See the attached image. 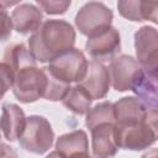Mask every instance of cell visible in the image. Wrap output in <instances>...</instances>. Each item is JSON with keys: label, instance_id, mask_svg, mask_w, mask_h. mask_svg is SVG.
Instances as JSON below:
<instances>
[{"label": "cell", "instance_id": "1", "mask_svg": "<svg viewBox=\"0 0 158 158\" xmlns=\"http://www.w3.org/2000/svg\"><path fill=\"white\" fill-rule=\"evenodd\" d=\"M75 31L64 20H47L28 40V51L36 62L46 63L74 48Z\"/></svg>", "mask_w": 158, "mask_h": 158}, {"label": "cell", "instance_id": "2", "mask_svg": "<svg viewBox=\"0 0 158 158\" xmlns=\"http://www.w3.org/2000/svg\"><path fill=\"white\" fill-rule=\"evenodd\" d=\"M17 139L25 151L35 154H43L52 147L54 132L46 117L32 115L26 117L25 127Z\"/></svg>", "mask_w": 158, "mask_h": 158}, {"label": "cell", "instance_id": "3", "mask_svg": "<svg viewBox=\"0 0 158 158\" xmlns=\"http://www.w3.org/2000/svg\"><path fill=\"white\" fill-rule=\"evenodd\" d=\"M14 74L12 91L17 100L28 104L43 98L47 89V74L44 68L30 65L15 72Z\"/></svg>", "mask_w": 158, "mask_h": 158}, {"label": "cell", "instance_id": "4", "mask_svg": "<svg viewBox=\"0 0 158 158\" xmlns=\"http://www.w3.org/2000/svg\"><path fill=\"white\" fill-rule=\"evenodd\" d=\"M115 137L118 148L131 151L148 148L157 141V116L136 125H115Z\"/></svg>", "mask_w": 158, "mask_h": 158}, {"label": "cell", "instance_id": "5", "mask_svg": "<svg viewBox=\"0 0 158 158\" xmlns=\"http://www.w3.org/2000/svg\"><path fill=\"white\" fill-rule=\"evenodd\" d=\"M46 70L63 83H80L86 74L88 60L80 49L72 48L51 60Z\"/></svg>", "mask_w": 158, "mask_h": 158}, {"label": "cell", "instance_id": "6", "mask_svg": "<svg viewBox=\"0 0 158 158\" xmlns=\"http://www.w3.org/2000/svg\"><path fill=\"white\" fill-rule=\"evenodd\" d=\"M114 14L102 2L89 1L84 4L75 16V26L88 38L100 35L111 27Z\"/></svg>", "mask_w": 158, "mask_h": 158}, {"label": "cell", "instance_id": "7", "mask_svg": "<svg viewBox=\"0 0 158 158\" xmlns=\"http://www.w3.org/2000/svg\"><path fill=\"white\" fill-rule=\"evenodd\" d=\"M107 69L110 73L111 84L117 91L132 90L144 73L137 59L127 54L112 58L110 62V68Z\"/></svg>", "mask_w": 158, "mask_h": 158}, {"label": "cell", "instance_id": "8", "mask_svg": "<svg viewBox=\"0 0 158 158\" xmlns=\"http://www.w3.org/2000/svg\"><path fill=\"white\" fill-rule=\"evenodd\" d=\"M137 62L151 75L157 77L158 70V33L154 27L143 26L135 33Z\"/></svg>", "mask_w": 158, "mask_h": 158}, {"label": "cell", "instance_id": "9", "mask_svg": "<svg viewBox=\"0 0 158 158\" xmlns=\"http://www.w3.org/2000/svg\"><path fill=\"white\" fill-rule=\"evenodd\" d=\"M112 107L116 126L136 125L157 116V110L149 109L136 96H125L112 104Z\"/></svg>", "mask_w": 158, "mask_h": 158}, {"label": "cell", "instance_id": "10", "mask_svg": "<svg viewBox=\"0 0 158 158\" xmlns=\"http://www.w3.org/2000/svg\"><path fill=\"white\" fill-rule=\"evenodd\" d=\"M85 49L96 62L101 63L112 59L121 49L118 31L115 27H110L100 35L88 38Z\"/></svg>", "mask_w": 158, "mask_h": 158}, {"label": "cell", "instance_id": "11", "mask_svg": "<svg viewBox=\"0 0 158 158\" xmlns=\"http://www.w3.org/2000/svg\"><path fill=\"white\" fill-rule=\"evenodd\" d=\"M110 73L109 69L100 62H88V70L84 79L78 83L91 98V100L102 99L106 96L110 88Z\"/></svg>", "mask_w": 158, "mask_h": 158}, {"label": "cell", "instance_id": "12", "mask_svg": "<svg viewBox=\"0 0 158 158\" xmlns=\"http://www.w3.org/2000/svg\"><path fill=\"white\" fill-rule=\"evenodd\" d=\"M90 132L93 154L96 158H110L116 154L118 147L115 137V122L96 125Z\"/></svg>", "mask_w": 158, "mask_h": 158}, {"label": "cell", "instance_id": "13", "mask_svg": "<svg viewBox=\"0 0 158 158\" xmlns=\"http://www.w3.org/2000/svg\"><path fill=\"white\" fill-rule=\"evenodd\" d=\"M25 112L19 105L11 102L2 104L0 116V130L7 141H16L20 137L25 127Z\"/></svg>", "mask_w": 158, "mask_h": 158}, {"label": "cell", "instance_id": "14", "mask_svg": "<svg viewBox=\"0 0 158 158\" xmlns=\"http://www.w3.org/2000/svg\"><path fill=\"white\" fill-rule=\"evenodd\" d=\"M42 12L32 4H19L11 14L12 27L21 35H28L37 31L42 23Z\"/></svg>", "mask_w": 158, "mask_h": 158}, {"label": "cell", "instance_id": "15", "mask_svg": "<svg viewBox=\"0 0 158 158\" xmlns=\"http://www.w3.org/2000/svg\"><path fill=\"white\" fill-rule=\"evenodd\" d=\"M118 12L122 17L131 21H144L151 20L157 23V2L137 1V0H123L117 2Z\"/></svg>", "mask_w": 158, "mask_h": 158}, {"label": "cell", "instance_id": "16", "mask_svg": "<svg viewBox=\"0 0 158 158\" xmlns=\"http://www.w3.org/2000/svg\"><path fill=\"white\" fill-rule=\"evenodd\" d=\"M88 136L83 130H77L62 135L56 143V151L64 158H70L79 154H88Z\"/></svg>", "mask_w": 158, "mask_h": 158}, {"label": "cell", "instance_id": "17", "mask_svg": "<svg viewBox=\"0 0 158 158\" xmlns=\"http://www.w3.org/2000/svg\"><path fill=\"white\" fill-rule=\"evenodd\" d=\"M4 62L12 69L14 73L25 67L36 65L35 58L23 43H15L9 46L4 54Z\"/></svg>", "mask_w": 158, "mask_h": 158}, {"label": "cell", "instance_id": "18", "mask_svg": "<svg viewBox=\"0 0 158 158\" xmlns=\"http://www.w3.org/2000/svg\"><path fill=\"white\" fill-rule=\"evenodd\" d=\"M91 98L88 95V93L80 86V85H75L73 88L69 89L68 94L64 96V99L62 100L63 105L70 110L72 112L77 114V115H84L90 110L91 106Z\"/></svg>", "mask_w": 158, "mask_h": 158}, {"label": "cell", "instance_id": "19", "mask_svg": "<svg viewBox=\"0 0 158 158\" xmlns=\"http://www.w3.org/2000/svg\"><path fill=\"white\" fill-rule=\"evenodd\" d=\"M105 122H115L114 107H112V104L109 101L100 102L86 112L85 125L89 130H91L96 125L105 123Z\"/></svg>", "mask_w": 158, "mask_h": 158}, {"label": "cell", "instance_id": "20", "mask_svg": "<svg viewBox=\"0 0 158 158\" xmlns=\"http://www.w3.org/2000/svg\"><path fill=\"white\" fill-rule=\"evenodd\" d=\"M44 72L47 74V89H46L43 98L47 100H51V101L63 100L70 89V84H67V83H63V81L56 79L46 70V68H44Z\"/></svg>", "mask_w": 158, "mask_h": 158}, {"label": "cell", "instance_id": "21", "mask_svg": "<svg viewBox=\"0 0 158 158\" xmlns=\"http://www.w3.org/2000/svg\"><path fill=\"white\" fill-rule=\"evenodd\" d=\"M70 1H62V0H48V1H42L38 0L37 5L46 12L49 15H59V14H64L69 6H70Z\"/></svg>", "mask_w": 158, "mask_h": 158}, {"label": "cell", "instance_id": "22", "mask_svg": "<svg viewBox=\"0 0 158 158\" xmlns=\"http://www.w3.org/2000/svg\"><path fill=\"white\" fill-rule=\"evenodd\" d=\"M14 78L15 74L12 69L5 62H0V99H2L9 89L12 88Z\"/></svg>", "mask_w": 158, "mask_h": 158}, {"label": "cell", "instance_id": "23", "mask_svg": "<svg viewBox=\"0 0 158 158\" xmlns=\"http://www.w3.org/2000/svg\"><path fill=\"white\" fill-rule=\"evenodd\" d=\"M12 21L6 7L0 1V41H6L11 36Z\"/></svg>", "mask_w": 158, "mask_h": 158}, {"label": "cell", "instance_id": "24", "mask_svg": "<svg viewBox=\"0 0 158 158\" xmlns=\"http://www.w3.org/2000/svg\"><path fill=\"white\" fill-rule=\"evenodd\" d=\"M0 158H17V153L6 143H0Z\"/></svg>", "mask_w": 158, "mask_h": 158}, {"label": "cell", "instance_id": "25", "mask_svg": "<svg viewBox=\"0 0 158 158\" xmlns=\"http://www.w3.org/2000/svg\"><path fill=\"white\" fill-rule=\"evenodd\" d=\"M142 158H157V149H156V148H153L152 151H149V152L144 153V154L142 156Z\"/></svg>", "mask_w": 158, "mask_h": 158}, {"label": "cell", "instance_id": "26", "mask_svg": "<svg viewBox=\"0 0 158 158\" xmlns=\"http://www.w3.org/2000/svg\"><path fill=\"white\" fill-rule=\"evenodd\" d=\"M46 158H64L62 154H59L57 151H53V152H51Z\"/></svg>", "mask_w": 158, "mask_h": 158}, {"label": "cell", "instance_id": "27", "mask_svg": "<svg viewBox=\"0 0 158 158\" xmlns=\"http://www.w3.org/2000/svg\"><path fill=\"white\" fill-rule=\"evenodd\" d=\"M0 139H1V135H0ZM0 143H1V142H0Z\"/></svg>", "mask_w": 158, "mask_h": 158}]
</instances>
